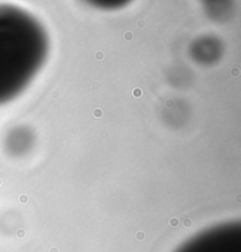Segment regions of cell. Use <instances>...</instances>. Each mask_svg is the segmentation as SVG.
<instances>
[{
    "mask_svg": "<svg viewBox=\"0 0 241 252\" xmlns=\"http://www.w3.org/2000/svg\"><path fill=\"white\" fill-rule=\"evenodd\" d=\"M48 51L46 32L25 11L0 5V105L31 83Z\"/></svg>",
    "mask_w": 241,
    "mask_h": 252,
    "instance_id": "cell-1",
    "label": "cell"
},
{
    "mask_svg": "<svg viewBox=\"0 0 241 252\" xmlns=\"http://www.w3.org/2000/svg\"><path fill=\"white\" fill-rule=\"evenodd\" d=\"M176 252H241V224L231 221L201 231Z\"/></svg>",
    "mask_w": 241,
    "mask_h": 252,
    "instance_id": "cell-2",
    "label": "cell"
}]
</instances>
